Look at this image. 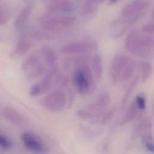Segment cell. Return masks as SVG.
I'll list each match as a JSON object with an SVG mask.
<instances>
[{
  "mask_svg": "<svg viewBox=\"0 0 154 154\" xmlns=\"http://www.w3.org/2000/svg\"><path fill=\"white\" fill-rule=\"evenodd\" d=\"M150 5V0H132L128 3L122 9L120 18L115 22L116 26L120 25V27L114 33L113 38L122 37L146 13Z\"/></svg>",
  "mask_w": 154,
  "mask_h": 154,
  "instance_id": "cell-1",
  "label": "cell"
},
{
  "mask_svg": "<svg viewBox=\"0 0 154 154\" xmlns=\"http://www.w3.org/2000/svg\"><path fill=\"white\" fill-rule=\"evenodd\" d=\"M153 37L139 29L132 30L125 40V48L135 56L146 58L153 55Z\"/></svg>",
  "mask_w": 154,
  "mask_h": 154,
  "instance_id": "cell-2",
  "label": "cell"
},
{
  "mask_svg": "<svg viewBox=\"0 0 154 154\" xmlns=\"http://www.w3.org/2000/svg\"><path fill=\"white\" fill-rule=\"evenodd\" d=\"M135 63L134 60L123 53L116 54L112 60L110 66V75L114 84L128 81L134 73Z\"/></svg>",
  "mask_w": 154,
  "mask_h": 154,
  "instance_id": "cell-3",
  "label": "cell"
},
{
  "mask_svg": "<svg viewBox=\"0 0 154 154\" xmlns=\"http://www.w3.org/2000/svg\"><path fill=\"white\" fill-rule=\"evenodd\" d=\"M76 17L69 14H58L49 13L40 19L42 29L49 34H56L72 28L76 23Z\"/></svg>",
  "mask_w": 154,
  "mask_h": 154,
  "instance_id": "cell-4",
  "label": "cell"
},
{
  "mask_svg": "<svg viewBox=\"0 0 154 154\" xmlns=\"http://www.w3.org/2000/svg\"><path fill=\"white\" fill-rule=\"evenodd\" d=\"M73 81L78 92L82 94L90 93L93 87L94 79L91 70L88 64L75 67Z\"/></svg>",
  "mask_w": 154,
  "mask_h": 154,
  "instance_id": "cell-5",
  "label": "cell"
},
{
  "mask_svg": "<svg viewBox=\"0 0 154 154\" xmlns=\"http://www.w3.org/2000/svg\"><path fill=\"white\" fill-rule=\"evenodd\" d=\"M22 69L28 78H36L43 75L46 67L41 60L40 56L35 53L29 55L22 63Z\"/></svg>",
  "mask_w": 154,
  "mask_h": 154,
  "instance_id": "cell-6",
  "label": "cell"
},
{
  "mask_svg": "<svg viewBox=\"0 0 154 154\" xmlns=\"http://www.w3.org/2000/svg\"><path fill=\"white\" fill-rule=\"evenodd\" d=\"M41 103L51 112H58L63 110L67 104L66 95L61 90H55L45 96Z\"/></svg>",
  "mask_w": 154,
  "mask_h": 154,
  "instance_id": "cell-7",
  "label": "cell"
},
{
  "mask_svg": "<svg viewBox=\"0 0 154 154\" xmlns=\"http://www.w3.org/2000/svg\"><path fill=\"white\" fill-rule=\"evenodd\" d=\"M20 140L24 146L29 150L38 153L47 152L48 147L43 140L36 134L26 131L20 134Z\"/></svg>",
  "mask_w": 154,
  "mask_h": 154,
  "instance_id": "cell-8",
  "label": "cell"
},
{
  "mask_svg": "<svg viewBox=\"0 0 154 154\" xmlns=\"http://www.w3.org/2000/svg\"><path fill=\"white\" fill-rule=\"evenodd\" d=\"M97 44L91 40H83L70 43L61 48V52L64 54H85L97 49Z\"/></svg>",
  "mask_w": 154,
  "mask_h": 154,
  "instance_id": "cell-9",
  "label": "cell"
},
{
  "mask_svg": "<svg viewBox=\"0 0 154 154\" xmlns=\"http://www.w3.org/2000/svg\"><path fill=\"white\" fill-rule=\"evenodd\" d=\"M49 13L58 14H69L74 9L73 4L67 0H45Z\"/></svg>",
  "mask_w": 154,
  "mask_h": 154,
  "instance_id": "cell-10",
  "label": "cell"
},
{
  "mask_svg": "<svg viewBox=\"0 0 154 154\" xmlns=\"http://www.w3.org/2000/svg\"><path fill=\"white\" fill-rule=\"evenodd\" d=\"M2 117L8 121L17 125H25L28 123L27 119L15 108L6 106L2 109Z\"/></svg>",
  "mask_w": 154,
  "mask_h": 154,
  "instance_id": "cell-11",
  "label": "cell"
},
{
  "mask_svg": "<svg viewBox=\"0 0 154 154\" xmlns=\"http://www.w3.org/2000/svg\"><path fill=\"white\" fill-rule=\"evenodd\" d=\"M33 45V42L30 37L26 34H23L17 42L11 52L12 57H18L28 52Z\"/></svg>",
  "mask_w": 154,
  "mask_h": 154,
  "instance_id": "cell-12",
  "label": "cell"
},
{
  "mask_svg": "<svg viewBox=\"0 0 154 154\" xmlns=\"http://www.w3.org/2000/svg\"><path fill=\"white\" fill-rule=\"evenodd\" d=\"M110 96L106 94H102L99 95L97 99L88 106V109L94 111H100L106 108L110 104Z\"/></svg>",
  "mask_w": 154,
  "mask_h": 154,
  "instance_id": "cell-13",
  "label": "cell"
},
{
  "mask_svg": "<svg viewBox=\"0 0 154 154\" xmlns=\"http://www.w3.org/2000/svg\"><path fill=\"white\" fill-rule=\"evenodd\" d=\"M42 55L45 63L51 67L56 65L57 55L55 51L49 46H43L40 49Z\"/></svg>",
  "mask_w": 154,
  "mask_h": 154,
  "instance_id": "cell-14",
  "label": "cell"
},
{
  "mask_svg": "<svg viewBox=\"0 0 154 154\" xmlns=\"http://www.w3.org/2000/svg\"><path fill=\"white\" fill-rule=\"evenodd\" d=\"M58 68L57 65L51 67L49 71L46 74L41 82L39 84L41 89V93H46L51 87L54 78L58 73Z\"/></svg>",
  "mask_w": 154,
  "mask_h": 154,
  "instance_id": "cell-15",
  "label": "cell"
},
{
  "mask_svg": "<svg viewBox=\"0 0 154 154\" xmlns=\"http://www.w3.org/2000/svg\"><path fill=\"white\" fill-rule=\"evenodd\" d=\"M32 10V7L30 5H26L17 14L15 20L14 25L16 28H20L23 26L25 22L28 20L29 17L31 12Z\"/></svg>",
  "mask_w": 154,
  "mask_h": 154,
  "instance_id": "cell-16",
  "label": "cell"
},
{
  "mask_svg": "<svg viewBox=\"0 0 154 154\" xmlns=\"http://www.w3.org/2000/svg\"><path fill=\"white\" fill-rule=\"evenodd\" d=\"M92 68L95 79L98 82L100 81L103 73V65L102 58L97 54H95L92 58Z\"/></svg>",
  "mask_w": 154,
  "mask_h": 154,
  "instance_id": "cell-17",
  "label": "cell"
},
{
  "mask_svg": "<svg viewBox=\"0 0 154 154\" xmlns=\"http://www.w3.org/2000/svg\"><path fill=\"white\" fill-rule=\"evenodd\" d=\"M140 76H135L132 80L131 81L129 85L128 86L122 99V107L123 108L126 103L129 100V98L131 97V95L134 93V90L137 87L139 82H140Z\"/></svg>",
  "mask_w": 154,
  "mask_h": 154,
  "instance_id": "cell-18",
  "label": "cell"
},
{
  "mask_svg": "<svg viewBox=\"0 0 154 154\" xmlns=\"http://www.w3.org/2000/svg\"><path fill=\"white\" fill-rule=\"evenodd\" d=\"M140 109L135 102L133 101L129 108L127 109L121 121L122 124H125L132 122L138 116Z\"/></svg>",
  "mask_w": 154,
  "mask_h": 154,
  "instance_id": "cell-19",
  "label": "cell"
},
{
  "mask_svg": "<svg viewBox=\"0 0 154 154\" xmlns=\"http://www.w3.org/2000/svg\"><path fill=\"white\" fill-rule=\"evenodd\" d=\"M141 77L140 78L141 83L146 82L152 75L153 67L151 63L148 61H143L140 63Z\"/></svg>",
  "mask_w": 154,
  "mask_h": 154,
  "instance_id": "cell-20",
  "label": "cell"
},
{
  "mask_svg": "<svg viewBox=\"0 0 154 154\" xmlns=\"http://www.w3.org/2000/svg\"><path fill=\"white\" fill-rule=\"evenodd\" d=\"M97 9L98 4L91 0H87L82 6V13L85 17L90 19L96 15Z\"/></svg>",
  "mask_w": 154,
  "mask_h": 154,
  "instance_id": "cell-21",
  "label": "cell"
},
{
  "mask_svg": "<svg viewBox=\"0 0 154 154\" xmlns=\"http://www.w3.org/2000/svg\"><path fill=\"white\" fill-rule=\"evenodd\" d=\"M117 108L116 107H112L111 109H108L106 112L103 114L100 117H97V120H96L95 122L100 125H105L107 124L114 117L116 112Z\"/></svg>",
  "mask_w": 154,
  "mask_h": 154,
  "instance_id": "cell-22",
  "label": "cell"
},
{
  "mask_svg": "<svg viewBox=\"0 0 154 154\" xmlns=\"http://www.w3.org/2000/svg\"><path fill=\"white\" fill-rule=\"evenodd\" d=\"M10 12L7 6L0 0V26L5 25L8 20Z\"/></svg>",
  "mask_w": 154,
  "mask_h": 154,
  "instance_id": "cell-23",
  "label": "cell"
},
{
  "mask_svg": "<svg viewBox=\"0 0 154 154\" xmlns=\"http://www.w3.org/2000/svg\"><path fill=\"white\" fill-rule=\"evenodd\" d=\"M143 143L145 148L151 153H153V138L150 133H146L143 135Z\"/></svg>",
  "mask_w": 154,
  "mask_h": 154,
  "instance_id": "cell-24",
  "label": "cell"
},
{
  "mask_svg": "<svg viewBox=\"0 0 154 154\" xmlns=\"http://www.w3.org/2000/svg\"><path fill=\"white\" fill-rule=\"evenodd\" d=\"M54 84L61 88H66L69 84V78L64 74H58L55 79Z\"/></svg>",
  "mask_w": 154,
  "mask_h": 154,
  "instance_id": "cell-25",
  "label": "cell"
},
{
  "mask_svg": "<svg viewBox=\"0 0 154 154\" xmlns=\"http://www.w3.org/2000/svg\"><path fill=\"white\" fill-rule=\"evenodd\" d=\"M76 116L84 120H91L93 119H96L97 114H94L90 110H85V109H79L76 111Z\"/></svg>",
  "mask_w": 154,
  "mask_h": 154,
  "instance_id": "cell-26",
  "label": "cell"
},
{
  "mask_svg": "<svg viewBox=\"0 0 154 154\" xmlns=\"http://www.w3.org/2000/svg\"><path fill=\"white\" fill-rule=\"evenodd\" d=\"M12 147L11 141L4 134L0 133V149L2 150H9Z\"/></svg>",
  "mask_w": 154,
  "mask_h": 154,
  "instance_id": "cell-27",
  "label": "cell"
},
{
  "mask_svg": "<svg viewBox=\"0 0 154 154\" xmlns=\"http://www.w3.org/2000/svg\"><path fill=\"white\" fill-rule=\"evenodd\" d=\"M134 101L140 110H144L146 106V100L144 94H139L136 96Z\"/></svg>",
  "mask_w": 154,
  "mask_h": 154,
  "instance_id": "cell-28",
  "label": "cell"
},
{
  "mask_svg": "<svg viewBox=\"0 0 154 154\" xmlns=\"http://www.w3.org/2000/svg\"><path fill=\"white\" fill-rule=\"evenodd\" d=\"M141 31L145 34L153 35L154 32V26L153 22H149L143 25L141 28Z\"/></svg>",
  "mask_w": 154,
  "mask_h": 154,
  "instance_id": "cell-29",
  "label": "cell"
},
{
  "mask_svg": "<svg viewBox=\"0 0 154 154\" xmlns=\"http://www.w3.org/2000/svg\"><path fill=\"white\" fill-rule=\"evenodd\" d=\"M29 93L31 96H36L39 94H41V89L39 84H35L33 85L31 87Z\"/></svg>",
  "mask_w": 154,
  "mask_h": 154,
  "instance_id": "cell-30",
  "label": "cell"
},
{
  "mask_svg": "<svg viewBox=\"0 0 154 154\" xmlns=\"http://www.w3.org/2000/svg\"><path fill=\"white\" fill-rule=\"evenodd\" d=\"M68 97L66 96V100H67V104L69 105V108H70L73 103H74V100H75V94L74 92L72 90H70L68 92Z\"/></svg>",
  "mask_w": 154,
  "mask_h": 154,
  "instance_id": "cell-31",
  "label": "cell"
},
{
  "mask_svg": "<svg viewBox=\"0 0 154 154\" xmlns=\"http://www.w3.org/2000/svg\"><path fill=\"white\" fill-rule=\"evenodd\" d=\"M91 1H93L94 2L96 3L97 4H100V3H102V2H104L105 0H91Z\"/></svg>",
  "mask_w": 154,
  "mask_h": 154,
  "instance_id": "cell-32",
  "label": "cell"
},
{
  "mask_svg": "<svg viewBox=\"0 0 154 154\" xmlns=\"http://www.w3.org/2000/svg\"><path fill=\"white\" fill-rule=\"evenodd\" d=\"M119 0H109V2L111 4H115L116 2H117Z\"/></svg>",
  "mask_w": 154,
  "mask_h": 154,
  "instance_id": "cell-33",
  "label": "cell"
},
{
  "mask_svg": "<svg viewBox=\"0 0 154 154\" xmlns=\"http://www.w3.org/2000/svg\"><path fill=\"white\" fill-rule=\"evenodd\" d=\"M4 153V150L0 149V154H3Z\"/></svg>",
  "mask_w": 154,
  "mask_h": 154,
  "instance_id": "cell-34",
  "label": "cell"
},
{
  "mask_svg": "<svg viewBox=\"0 0 154 154\" xmlns=\"http://www.w3.org/2000/svg\"><path fill=\"white\" fill-rule=\"evenodd\" d=\"M0 133H2V130L1 129V128H0Z\"/></svg>",
  "mask_w": 154,
  "mask_h": 154,
  "instance_id": "cell-35",
  "label": "cell"
}]
</instances>
